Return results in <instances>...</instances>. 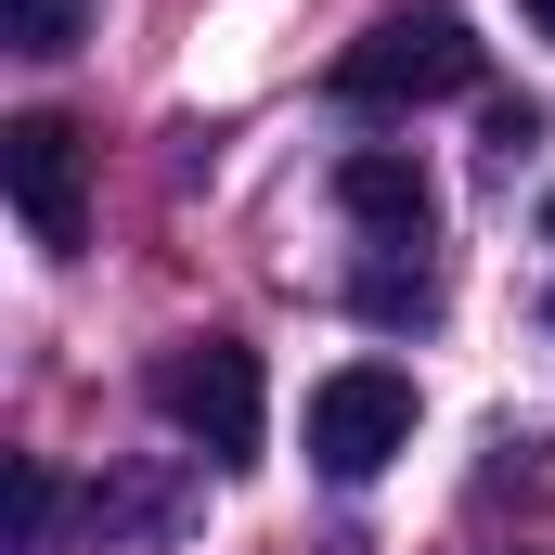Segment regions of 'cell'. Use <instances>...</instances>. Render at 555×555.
<instances>
[{
	"label": "cell",
	"mask_w": 555,
	"mask_h": 555,
	"mask_svg": "<svg viewBox=\"0 0 555 555\" xmlns=\"http://www.w3.org/2000/svg\"><path fill=\"white\" fill-rule=\"evenodd\" d=\"M0 39L13 52H78L91 39V0H0Z\"/></svg>",
	"instance_id": "9"
},
{
	"label": "cell",
	"mask_w": 555,
	"mask_h": 555,
	"mask_svg": "<svg viewBox=\"0 0 555 555\" xmlns=\"http://www.w3.org/2000/svg\"><path fill=\"white\" fill-rule=\"evenodd\" d=\"M52 530H65V478L39 452H13V555H52Z\"/></svg>",
	"instance_id": "8"
},
{
	"label": "cell",
	"mask_w": 555,
	"mask_h": 555,
	"mask_svg": "<svg viewBox=\"0 0 555 555\" xmlns=\"http://www.w3.org/2000/svg\"><path fill=\"white\" fill-rule=\"evenodd\" d=\"M349 297H362V323H388V336H401V323H439V272H426L414 246H375V259L349 272Z\"/></svg>",
	"instance_id": "7"
},
{
	"label": "cell",
	"mask_w": 555,
	"mask_h": 555,
	"mask_svg": "<svg viewBox=\"0 0 555 555\" xmlns=\"http://www.w3.org/2000/svg\"><path fill=\"white\" fill-rule=\"evenodd\" d=\"M388 452H414V375L401 362H336L310 388V465L323 478H375Z\"/></svg>",
	"instance_id": "4"
},
{
	"label": "cell",
	"mask_w": 555,
	"mask_h": 555,
	"mask_svg": "<svg viewBox=\"0 0 555 555\" xmlns=\"http://www.w3.org/2000/svg\"><path fill=\"white\" fill-rule=\"evenodd\" d=\"M194 504H207L194 452H142V465H104V478L78 491V517H91V543H104V555H142V543H168V530H181Z\"/></svg>",
	"instance_id": "5"
},
{
	"label": "cell",
	"mask_w": 555,
	"mask_h": 555,
	"mask_svg": "<svg viewBox=\"0 0 555 555\" xmlns=\"http://www.w3.org/2000/svg\"><path fill=\"white\" fill-rule=\"evenodd\" d=\"M478 142H491V168H530V155H543V104H530V91H504V104L478 117Z\"/></svg>",
	"instance_id": "10"
},
{
	"label": "cell",
	"mask_w": 555,
	"mask_h": 555,
	"mask_svg": "<svg viewBox=\"0 0 555 555\" xmlns=\"http://www.w3.org/2000/svg\"><path fill=\"white\" fill-rule=\"evenodd\" d=\"M543 323H555V297H543Z\"/></svg>",
	"instance_id": "12"
},
{
	"label": "cell",
	"mask_w": 555,
	"mask_h": 555,
	"mask_svg": "<svg viewBox=\"0 0 555 555\" xmlns=\"http://www.w3.org/2000/svg\"><path fill=\"white\" fill-rule=\"evenodd\" d=\"M452 91H478V26H465L452 0H426V13H375V26L336 52V104H362V117L452 104Z\"/></svg>",
	"instance_id": "1"
},
{
	"label": "cell",
	"mask_w": 555,
	"mask_h": 555,
	"mask_svg": "<svg viewBox=\"0 0 555 555\" xmlns=\"http://www.w3.org/2000/svg\"><path fill=\"white\" fill-rule=\"evenodd\" d=\"M155 414L181 426L207 465H259V349L246 336H181L168 362H155Z\"/></svg>",
	"instance_id": "2"
},
{
	"label": "cell",
	"mask_w": 555,
	"mask_h": 555,
	"mask_svg": "<svg viewBox=\"0 0 555 555\" xmlns=\"http://www.w3.org/2000/svg\"><path fill=\"white\" fill-rule=\"evenodd\" d=\"M336 207H349L375 246H426V220H439V181H426L401 142H362V155H336Z\"/></svg>",
	"instance_id": "6"
},
{
	"label": "cell",
	"mask_w": 555,
	"mask_h": 555,
	"mask_svg": "<svg viewBox=\"0 0 555 555\" xmlns=\"http://www.w3.org/2000/svg\"><path fill=\"white\" fill-rule=\"evenodd\" d=\"M0 194H13V220H26V246H52V259H78V233H91V142L78 117H13L0 130Z\"/></svg>",
	"instance_id": "3"
},
{
	"label": "cell",
	"mask_w": 555,
	"mask_h": 555,
	"mask_svg": "<svg viewBox=\"0 0 555 555\" xmlns=\"http://www.w3.org/2000/svg\"><path fill=\"white\" fill-rule=\"evenodd\" d=\"M530 39H555V0H530Z\"/></svg>",
	"instance_id": "11"
}]
</instances>
